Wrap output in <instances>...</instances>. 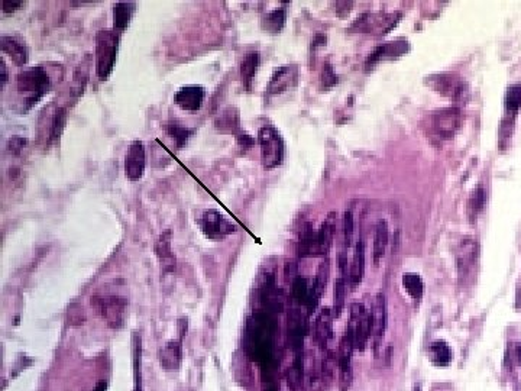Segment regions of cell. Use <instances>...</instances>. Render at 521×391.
Wrapping results in <instances>:
<instances>
[{"instance_id": "obj_1", "label": "cell", "mask_w": 521, "mask_h": 391, "mask_svg": "<svg viewBox=\"0 0 521 391\" xmlns=\"http://www.w3.org/2000/svg\"><path fill=\"white\" fill-rule=\"evenodd\" d=\"M51 89V80L48 73L42 67H34L25 70L17 77V90L19 94L25 96V110H30L35 106L42 97H44Z\"/></svg>"}, {"instance_id": "obj_2", "label": "cell", "mask_w": 521, "mask_h": 391, "mask_svg": "<svg viewBox=\"0 0 521 391\" xmlns=\"http://www.w3.org/2000/svg\"><path fill=\"white\" fill-rule=\"evenodd\" d=\"M120 34L114 30H102L96 34V74L100 80H107L114 72Z\"/></svg>"}, {"instance_id": "obj_3", "label": "cell", "mask_w": 521, "mask_h": 391, "mask_svg": "<svg viewBox=\"0 0 521 391\" xmlns=\"http://www.w3.org/2000/svg\"><path fill=\"white\" fill-rule=\"evenodd\" d=\"M261 160L265 169H277L284 161L286 144L281 134L273 127H264L258 131Z\"/></svg>"}, {"instance_id": "obj_4", "label": "cell", "mask_w": 521, "mask_h": 391, "mask_svg": "<svg viewBox=\"0 0 521 391\" xmlns=\"http://www.w3.org/2000/svg\"><path fill=\"white\" fill-rule=\"evenodd\" d=\"M427 85L445 97H449L458 105H465L469 99V87L462 77L454 73H440L427 77Z\"/></svg>"}, {"instance_id": "obj_5", "label": "cell", "mask_w": 521, "mask_h": 391, "mask_svg": "<svg viewBox=\"0 0 521 391\" xmlns=\"http://www.w3.org/2000/svg\"><path fill=\"white\" fill-rule=\"evenodd\" d=\"M463 122L462 110L458 106L443 107L429 116V131L439 139H450L456 135Z\"/></svg>"}, {"instance_id": "obj_6", "label": "cell", "mask_w": 521, "mask_h": 391, "mask_svg": "<svg viewBox=\"0 0 521 391\" xmlns=\"http://www.w3.org/2000/svg\"><path fill=\"white\" fill-rule=\"evenodd\" d=\"M346 332L354 339L355 349L363 351L371 338V312L365 309L362 303L350 306V320Z\"/></svg>"}, {"instance_id": "obj_7", "label": "cell", "mask_w": 521, "mask_h": 391, "mask_svg": "<svg viewBox=\"0 0 521 391\" xmlns=\"http://www.w3.org/2000/svg\"><path fill=\"white\" fill-rule=\"evenodd\" d=\"M197 223H199L203 235L210 241H223L226 236L237 231V226L233 222L224 218L219 211H215V209L204 211L203 215L197 219Z\"/></svg>"}, {"instance_id": "obj_8", "label": "cell", "mask_w": 521, "mask_h": 391, "mask_svg": "<svg viewBox=\"0 0 521 391\" xmlns=\"http://www.w3.org/2000/svg\"><path fill=\"white\" fill-rule=\"evenodd\" d=\"M92 306L96 307L97 313L106 320L110 328L119 329L123 326L126 317V300L123 297L97 295L92 297Z\"/></svg>"}, {"instance_id": "obj_9", "label": "cell", "mask_w": 521, "mask_h": 391, "mask_svg": "<svg viewBox=\"0 0 521 391\" xmlns=\"http://www.w3.org/2000/svg\"><path fill=\"white\" fill-rule=\"evenodd\" d=\"M299 67L295 64H286L275 70L266 85V96H279L293 90L299 83Z\"/></svg>"}, {"instance_id": "obj_10", "label": "cell", "mask_w": 521, "mask_h": 391, "mask_svg": "<svg viewBox=\"0 0 521 391\" xmlns=\"http://www.w3.org/2000/svg\"><path fill=\"white\" fill-rule=\"evenodd\" d=\"M145 145L142 141H134L125 156V176L129 181H139L145 174Z\"/></svg>"}, {"instance_id": "obj_11", "label": "cell", "mask_w": 521, "mask_h": 391, "mask_svg": "<svg viewBox=\"0 0 521 391\" xmlns=\"http://www.w3.org/2000/svg\"><path fill=\"white\" fill-rule=\"evenodd\" d=\"M397 17L398 15H396V13H390V15H387V13H367V15L361 17L355 22V26H358V30L363 32L387 34L397 25Z\"/></svg>"}, {"instance_id": "obj_12", "label": "cell", "mask_w": 521, "mask_h": 391, "mask_svg": "<svg viewBox=\"0 0 521 391\" xmlns=\"http://www.w3.org/2000/svg\"><path fill=\"white\" fill-rule=\"evenodd\" d=\"M355 344L350 335L346 332L339 345V385L342 391H348L352 383V354H354Z\"/></svg>"}, {"instance_id": "obj_13", "label": "cell", "mask_w": 521, "mask_h": 391, "mask_svg": "<svg viewBox=\"0 0 521 391\" xmlns=\"http://www.w3.org/2000/svg\"><path fill=\"white\" fill-rule=\"evenodd\" d=\"M204 97H206V90L203 86L191 85V86L181 87L174 96V102L181 110L197 112L202 109Z\"/></svg>"}, {"instance_id": "obj_14", "label": "cell", "mask_w": 521, "mask_h": 391, "mask_svg": "<svg viewBox=\"0 0 521 391\" xmlns=\"http://www.w3.org/2000/svg\"><path fill=\"white\" fill-rule=\"evenodd\" d=\"M387 328V300L383 293L376 295L374 306L371 310V337L375 341V345L379 344L384 338Z\"/></svg>"}, {"instance_id": "obj_15", "label": "cell", "mask_w": 521, "mask_h": 391, "mask_svg": "<svg viewBox=\"0 0 521 391\" xmlns=\"http://www.w3.org/2000/svg\"><path fill=\"white\" fill-rule=\"evenodd\" d=\"M476 257H478V249H476V242L465 240L460 242L458 253H456V261H458V271L460 278H467L469 274L474 271L475 264H476Z\"/></svg>"}, {"instance_id": "obj_16", "label": "cell", "mask_w": 521, "mask_h": 391, "mask_svg": "<svg viewBox=\"0 0 521 391\" xmlns=\"http://www.w3.org/2000/svg\"><path fill=\"white\" fill-rule=\"evenodd\" d=\"M0 44H2V52L10 57L13 63L18 65H23L28 63L30 54H28V48L21 38L15 35H2Z\"/></svg>"}, {"instance_id": "obj_17", "label": "cell", "mask_w": 521, "mask_h": 391, "mask_svg": "<svg viewBox=\"0 0 521 391\" xmlns=\"http://www.w3.org/2000/svg\"><path fill=\"white\" fill-rule=\"evenodd\" d=\"M333 319H334L333 312L329 309V307L321 309L316 317L315 338H316L317 345L321 349H326L329 341L333 338Z\"/></svg>"}, {"instance_id": "obj_18", "label": "cell", "mask_w": 521, "mask_h": 391, "mask_svg": "<svg viewBox=\"0 0 521 391\" xmlns=\"http://www.w3.org/2000/svg\"><path fill=\"white\" fill-rule=\"evenodd\" d=\"M215 127L222 134H231V135L237 136L239 134L242 132L239 110L233 106L223 109L215 120Z\"/></svg>"}, {"instance_id": "obj_19", "label": "cell", "mask_w": 521, "mask_h": 391, "mask_svg": "<svg viewBox=\"0 0 521 391\" xmlns=\"http://www.w3.org/2000/svg\"><path fill=\"white\" fill-rule=\"evenodd\" d=\"M408 51V43L404 39H397V41H391V43H385L381 47H378L371 55L367 61V65H374L375 63H379L381 60L387 59H394V57H400V55H404Z\"/></svg>"}, {"instance_id": "obj_20", "label": "cell", "mask_w": 521, "mask_h": 391, "mask_svg": "<svg viewBox=\"0 0 521 391\" xmlns=\"http://www.w3.org/2000/svg\"><path fill=\"white\" fill-rule=\"evenodd\" d=\"M155 254H157L165 273H173L176 270V257L171 249V232H164L158 241L155 242Z\"/></svg>"}, {"instance_id": "obj_21", "label": "cell", "mask_w": 521, "mask_h": 391, "mask_svg": "<svg viewBox=\"0 0 521 391\" xmlns=\"http://www.w3.org/2000/svg\"><path fill=\"white\" fill-rule=\"evenodd\" d=\"M336 229V215L330 213L326 220L321 223L320 229L317 231V246H319V257H325L332 246L334 238Z\"/></svg>"}, {"instance_id": "obj_22", "label": "cell", "mask_w": 521, "mask_h": 391, "mask_svg": "<svg viewBox=\"0 0 521 391\" xmlns=\"http://www.w3.org/2000/svg\"><path fill=\"white\" fill-rule=\"evenodd\" d=\"M181 341L167 342L160 351V364L168 370H177L181 364Z\"/></svg>"}, {"instance_id": "obj_23", "label": "cell", "mask_w": 521, "mask_h": 391, "mask_svg": "<svg viewBox=\"0 0 521 391\" xmlns=\"http://www.w3.org/2000/svg\"><path fill=\"white\" fill-rule=\"evenodd\" d=\"M365 274V245L362 241H358L354 251V258L350 264L349 273V283L352 287H358L362 283V278Z\"/></svg>"}, {"instance_id": "obj_24", "label": "cell", "mask_w": 521, "mask_h": 391, "mask_svg": "<svg viewBox=\"0 0 521 391\" xmlns=\"http://www.w3.org/2000/svg\"><path fill=\"white\" fill-rule=\"evenodd\" d=\"M136 5L134 2H119L114 6V31L122 34L129 26Z\"/></svg>"}, {"instance_id": "obj_25", "label": "cell", "mask_w": 521, "mask_h": 391, "mask_svg": "<svg viewBox=\"0 0 521 391\" xmlns=\"http://www.w3.org/2000/svg\"><path fill=\"white\" fill-rule=\"evenodd\" d=\"M429 358L434 366L447 367L454 359V351L446 341H434L429 345Z\"/></svg>"}, {"instance_id": "obj_26", "label": "cell", "mask_w": 521, "mask_h": 391, "mask_svg": "<svg viewBox=\"0 0 521 391\" xmlns=\"http://www.w3.org/2000/svg\"><path fill=\"white\" fill-rule=\"evenodd\" d=\"M299 254L303 258L307 257H319L317 246V232L312 229V225H306L300 233L299 241Z\"/></svg>"}, {"instance_id": "obj_27", "label": "cell", "mask_w": 521, "mask_h": 391, "mask_svg": "<svg viewBox=\"0 0 521 391\" xmlns=\"http://www.w3.org/2000/svg\"><path fill=\"white\" fill-rule=\"evenodd\" d=\"M259 67V54L249 52L245 55V59L241 63V80L246 90H251L252 83L255 80Z\"/></svg>"}, {"instance_id": "obj_28", "label": "cell", "mask_w": 521, "mask_h": 391, "mask_svg": "<svg viewBox=\"0 0 521 391\" xmlns=\"http://www.w3.org/2000/svg\"><path fill=\"white\" fill-rule=\"evenodd\" d=\"M390 240L388 225L385 220H378L375 226V236H374V262L378 264L385 255L387 245Z\"/></svg>"}, {"instance_id": "obj_29", "label": "cell", "mask_w": 521, "mask_h": 391, "mask_svg": "<svg viewBox=\"0 0 521 391\" xmlns=\"http://www.w3.org/2000/svg\"><path fill=\"white\" fill-rule=\"evenodd\" d=\"M286 21H287V12L286 9L279 8V9H274L271 12L266 13V15L262 17L261 19V26L262 30L270 32V34H278L283 31V28L286 26Z\"/></svg>"}, {"instance_id": "obj_30", "label": "cell", "mask_w": 521, "mask_h": 391, "mask_svg": "<svg viewBox=\"0 0 521 391\" xmlns=\"http://www.w3.org/2000/svg\"><path fill=\"white\" fill-rule=\"evenodd\" d=\"M504 103H505V118H510L511 120H514L521 107V83H515V85H511L509 89H507Z\"/></svg>"}, {"instance_id": "obj_31", "label": "cell", "mask_w": 521, "mask_h": 391, "mask_svg": "<svg viewBox=\"0 0 521 391\" xmlns=\"http://www.w3.org/2000/svg\"><path fill=\"white\" fill-rule=\"evenodd\" d=\"M403 287L416 303H418L423 297L425 293V283L417 273H404L403 274Z\"/></svg>"}, {"instance_id": "obj_32", "label": "cell", "mask_w": 521, "mask_h": 391, "mask_svg": "<svg viewBox=\"0 0 521 391\" xmlns=\"http://www.w3.org/2000/svg\"><path fill=\"white\" fill-rule=\"evenodd\" d=\"M485 202H487V191H485L484 186L482 184L476 186L474 189V191L471 193V198L468 200V216L472 220L476 219V216L484 211Z\"/></svg>"}, {"instance_id": "obj_33", "label": "cell", "mask_w": 521, "mask_h": 391, "mask_svg": "<svg viewBox=\"0 0 521 391\" xmlns=\"http://www.w3.org/2000/svg\"><path fill=\"white\" fill-rule=\"evenodd\" d=\"M346 302V282L345 278L341 277L334 282L333 288V316L339 317L345 309Z\"/></svg>"}, {"instance_id": "obj_34", "label": "cell", "mask_w": 521, "mask_h": 391, "mask_svg": "<svg viewBox=\"0 0 521 391\" xmlns=\"http://www.w3.org/2000/svg\"><path fill=\"white\" fill-rule=\"evenodd\" d=\"M165 131H167L168 135H170L174 139L178 149H181L182 147L187 145L189 139L194 134V129H190L187 127H181V125H178V123H167Z\"/></svg>"}, {"instance_id": "obj_35", "label": "cell", "mask_w": 521, "mask_h": 391, "mask_svg": "<svg viewBox=\"0 0 521 391\" xmlns=\"http://www.w3.org/2000/svg\"><path fill=\"white\" fill-rule=\"evenodd\" d=\"M329 274H330V265H329V261H323L320 265H319V270L316 273V278H315V284H313V288L315 291L317 293V295L321 297L323 291L326 290V286H328V280H329Z\"/></svg>"}, {"instance_id": "obj_36", "label": "cell", "mask_w": 521, "mask_h": 391, "mask_svg": "<svg viewBox=\"0 0 521 391\" xmlns=\"http://www.w3.org/2000/svg\"><path fill=\"white\" fill-rule=\"evenodd\" d=\"M65 123H67V112L65 109H57V112H55V115L52 118V125H51V132H50V139L52 141V139H57L61 136L64 128H65Z\"/></svg>"}, {"instance_id": "obj_37", "label": "cell", "mask_w": 521, "mask_h": 391, "mask_svg": "<svg viewBox=\"0 0 521 391\" xmlns=\"http://www.w3.org/2000/svg\"><path fill=\"white\" fill-rule=\"evenodd\" d=\"M310 288H312V287H308L306 278L297 277L294 280V283H293V296H294V299L297 300L299 303L307 304L308 297H310Z\"/></svg>"}, {"instance_id": "obj_38", "label": "cell", "mask_w": 521, "mask_h": 391, "mask_svg": "<svg viewBox=\"0 0 521 391\" xmlns=\"http://www.w3.org/2000/svg\"><path fill=\"white\" fill-rule=\"evenodd\" d=\"M303 383V362L300 358L294 361V366L288 371V387L293 391H297Z\"/></svg>"}, {"instance_id": "obj_39", "label": "cell", "mask_w": 521, "mask_h": 391, "mask_svg": "<svg viewBox=\"0 0 521 391\" xmlns=\"http://www.w3.org/2000/svg\"><path fill=\"white\" fill-rule=\"evenodd\" d=\"M354 215L352 212H345L343 216V233H345V246H350L352 241H354Z\"/></svg>"}, {"instance_id": "obj_40", "label": "cell", "mask_w": 521, "mask_h": 391, "mask_svg": "<svg viewBox=\"0 0 521 391\" xmlns=\"http://www.w3.org/2000/svg\"><path fill=\"white\" fill-rule=\"evenodd\" d=\"M321 83H323V87L325 89H329V87H333L336 83H337V76L336 73L333 72V67L326 63L325 65H323V73H321Z\"/></svg>"}, {"instance_id": "obj_41", "label": "cell", "mask_w": 521, "mask_h": 391, "mask_svg": "<svg viewBox=\"0 0 521 391\" xmlns=\"http://www.w3.org/2000/svg\"><path fill=\"white\" fill-rule=\"evenodd\" d=\"M28 142L26 138H22V136H12L9 141H8V152L12 154V156H19V154L22 152V149L25 148Z\"/></svg>"}, {"instance_id": "obj_42", "label": "cell", "mask_w": 521, "mask_h": 391, "mask_svg": "<svg viewBox=\"0 0 521 391\" xmlns=\"http://www.w3.org/2000/svg\"><path fill=\"white\" fill-rule=\"evenodd\" d=\"M142 391V380H140V342H135V390Z\"/></svg>"}, {"instance_id": "obj_43", "label": "cell", "mask_w": 521, "mask_h": 391, "mask_svg": "<svg viewBox=\"0 0 521 391\" xmlns=\"http://www.w3.org/2000/svg\"><path fill=\"white\" fill-rule=\"evenodd\" d=\"M236 141H237L239 145H241V147L245 148V149H249L253 144H255V139H253L251 135L245 134L244 131L236 136Z\"/></svg>"}, {"instance_id": "obj_44", "label": "cell", "mask_w": 521, "mask_h": 391, "mask_svg": "<svg viewBox=\"0 0 521 391\" xmlns=\"http://www.w3.org/2000/svg\"><path fill=\"white\" fill-rule=\"evenodd\" d=\"M23 6H25V2H21V0H19V2H8V0L2 2V8H3L2 10H3V13H13V12L19 10Z\"/></svg>"}, {"instance_id": "obj_45", "label": "cell", "mask_w": 521, "mask_h": 391, "mask_svg": "<svg viewBox=\"0 0 521 391\" xmlns=\"http://www.w3.org/2000/svg\"><path fill=\"white\" fill-rule=\"evenodd\" d=\"M323 45H326V35L319 34V35H316V38L313 41V48L323 47Z\"/></svg>"}, {"instance_id": "obj_46", "label": "cell", "mask_w": 521, "mask_h": 391, "mask_svg": "<svg viewBox=\"0 0 521 391\" xmlns=\"http://www.w3.org/2000/svg\"><path fill=\"white\" fill-rule=\"evenodd\" d=\"M9 77H8V68H6V63H5V59L2 60V87L6 86Z\"/></svg>"}, {"instance_id": "obj_47", "label": "cell", "mask_w": 521, "mask_h": 391, "mask_svg": "<svg viewBox=\"0 0 521 391\" xmlns=\"http://www.w3.org/2000/svg\"><path fill=\"white\" fill-rule=\"evenodd\" d=\"M515 355H517V359H518V364L521 367V342L517 344V346H515Z\"/></svg>"}, {"instance_id": "obj_48", "label": "cell", "mask_w": 521, "mask_h": 391, "mask_svg": "<svg viewBox=\"0 0 521 391\" xmlns=\"http://www.w3.org/2000/svg\"><path fill=\"white\" fill-rule=\"evenodd\" d=\"M94 391H106V384H103V383H102V384H98L97 388H96Z\"/></svg>"}, {"instance_id": "obj_49", "label": "cell", "mask_w": 521, "mask_h": 391, "mask_svg": "<svg viewBox=\"0 0 521 391\" xmlns=\"http://www.w3.org/2000/svg\"><path fill=\"white\" fill-rule=\"evenodd\" d=\"M413 391H421V385H420V384H417V385H414V388H413Z\"/></svg>"}]
</instances>
